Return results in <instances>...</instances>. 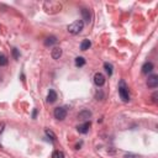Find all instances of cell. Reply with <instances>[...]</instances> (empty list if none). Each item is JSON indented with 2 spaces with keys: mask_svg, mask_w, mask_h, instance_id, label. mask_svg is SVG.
<instances>
[{
  "mask_svg": "<svg viewBox=\"0 0 158 158\" xmlns=\"http://www.w3.org/2000/svg\"><path fill=\"white\" fill-rule=\"evenodd\" d=\"M43 10H46V12H50V14H56L62 10V4L57 3V1H45L43 3Z\"/></svg>",
  "mask_w": 158,
  "mask_h": 158,
  "instance_id": "cell-1",
  "label": "cell"
},
{
  "mask_svg": "<svg viewBox=\"0 0 158 158\" xmlns=\"http://www.w3.org/2000/svg\"><path fill=\"white\" fill-rule=\"evenodd\" d=\"M83 27H84L83 20H75V21H73L69 26H68V32L72 33V35H78L79 32H82Z\"/></svg>",
  "mask_w": 158,
  "mask_h": 158,
  "instance_id": "cell-2",
  "label": "cell"
},
{
  "mask_svg": "<svg viewBox=\"0 0 158 158\" xmlns=\"http://www.w3.org/2000/svg\"><path fill=\"white\" fill-rule=\"evenodd\" d=\"M119 94H120V98L122 99V101H128V100H130L128 89H127L126 83H125L123 80H121L120 84H119Z\"/></svg>",
  "mask_w": 158,
  "mask_h": 158,
  "instance_id": "cell-3",
  "label": "cell"
},
{
  "mask_svg": "<svg viewBox=\"0 0 158 158\" xmlns=\"http://www.w3.org/2000/svg\"><path fill=\"white\" fill-rule=\"evenodd\" d=\"M53 115L57 120L62 121L67 118V110H66V107H56L53 111Z\"/></svg>",
  "mask_w": 158,
  "mask_h": 158,
  "instance_id": "cell-4",
  "label": "cell"
},
{
  "mask_svg": "<svg viewBox=\"0 0 158 158\" xmlns=\"http://www.w3.org/2000/svg\"><path fill=\"white\" fill-rule=\"evenodd\" d=\"M94 83H95V85H98V87H102L105 84V77L99 72L95 73L94 74Z\"/></svg>",
  "mask_w": 158,
  "mask_h": 158,
  "instance_id": "cell-5",
  "label": "cell"
},
{
  "mask_svg": "<svg viewBox=\"0 0 158 158\" xmlns=\"http://www.w3.org/2000/svg\"><path fill=\"white\" fill-rule=\"evenodd\" d=\"M92 118V111H89V110H82V111L78 114V119L79 120H82V121H88L89 119Z\"/></svg>",
  "mask_w": 158,
  "mask_h": 158,
  "instance_id": "cell-6",
  "label": "cell"
},
{
  "mask_svg": "<svg viewBox=\"0 0 158 158\" xmlns=\"http://www.w3.org/2000/svg\"><path fill=\"white\" fill-rule=\"evenodd\" d=\"M147 85H148V88H157V85H158V75H156V74H153V75H151V77L148 78V80H147Z\"/></svg>",
  "mask_w": 158,
  "mask_h": 158,
  "instance_id": "cell-7",
  "label": "cell"
},
{
  "mask_svg": "<svg viewBox=\"0 0 158 158\" xmlns=\"http://www.w3.org/2000/svg\"><path fill=\"white\" fill-rule=\"evenodd\" d=\"M82 16H83V22H87L89 24L92 21V15H90V11H89L88 9L83 8L82 9Z\"/></svg>",
  "mask_w": 158,
  "mask_h": 158,
  "instance_id": "cell-8",
  "label": "cell"
},
{
  "mask_svg": "<svg viewBox=\"0 0 158 158\" xmlns=\"http://www.w3.org/2000/svg\"><path fill=\"white\" fill-rule=\"evenodd\" d=\"M152 71H153V63L152 62H146V63L142 66V73L143 74H148Z\"/></svg>",
  "mask_w": 158,
  "mask_h": 158,
  "instance_id": "cell-9",
  "label": "cell"
},
{
  "mask_svg": "<svg viewBox=\"0 0 158 158\" xmlns=\"http://www.w3.org/2000/svg\"><path fill=\"white\" fill-rule=\"evenodd\" d=\"M90 121H87V122H84L83 125H80V126H78L77 128H78V131L80 132V133H87L88 131H89V128H90Z\"/></svg>",
  "mask_w": 158,
  "mask_h": 158,
  "instance_id": "cell-10",
  "label": "cell"
},
{
  "mask_svg": "<svg viewBox=\"0 0 158 158\" xmlns=\"http://www.w3.org/2000/svg\"><path fill=\"white\" fill-rule=\"evenodd\" d=\"M51 56L53 59H59L61 56H62V50L59 48V47H54V48L52 50L51 52Z\"/></svg>",
  "mask_w": 158,
  "mask_h": 158,
  "instance_id": "cell-11",
  "label": "cell"
},
{
  "mask_svg": "<svg viewBox=\"0 0 158 158\" xmlns=\"http://www.w3.org/2000/svg\"><path fill=\"white\" fill-rule=\"evenodd\" d=\"M56 100H57V93L54 90H50L48 95H47V101L48 102H54Z\"/></svg>",
  "mask_w": 158,
  "mask_h": 158,
  "instance_id": "cell-12",
  "label": "cell"
},
{
  "mask_svg": "<svg viewBox=\"0 0 158 158\" xmlns=\"http://www.w3.org/2000/svg\"><path fill=\"white\" fill-rule=\"evenodd\" d=\"M90 46H92V42L89 40H83L82 41V43H80V50L82 51H87L90 48Z\"/></svg>",
  "mask_w": 158,
  "mask_h": 158,
  "instance_id": "cell-13",
  "label": "cell"
},
{
  "mask_svg": "<svg viewBox=\"0 0 158 158\" xmlns=\"http://www.w3.org/2000/svg\"><path fill=\"white\" fill-rule=\"evenodd\" d=\"M54 43H57V37H54V36H50L48 38H46V41H45L46 46H52Z\"/></svg>",
  "mask_w": 158,
  "mask_h": 158,
  "instance_id": "cell-14",
  "label": "cell"
},
{
  "mask_svg": "<svg viewBox=\"0 0 158 158\" xmlns=\"http://www.w3.org/2000/svg\"><path fill=\"white\" fill-rule=\"evenodd\" d=\"M85 64V59L83 57H77L75 58V66L77 67H83Z\"/></svg>",
  "mask_w": 158,
  "mask_h": 158,
  "instance_id": "cell-15",
  "label": "cell"
},
{
  "mask_svg": "<svg viewBox=\"0 0 158 158\" xmlns=\"http://www.w3.org/2000/svg\"><path fill=\"white\" fill-rule=\"evenodd\" d=\"M0 66L1 67L8 66V57L5 54H0Z\"/></svg>",
  "mask_w": 158,
  "mask_h": 158,
  "instance_id": "cell-16",
  "label": "cell"
},
{
  "mask_svg": "<svg viewBox=\"0 0 158 158\" xmlns=\"http://www.w3.org/2000/svg\"><path fill=\"white\" fill-rule=\"evenodd\" d=\"M46 135L48 136L52 141H56V140H57V136H56V133H54L53 131H51V130H48V128L46 130Z\"/></svg>",
  "mask_w": 158,
  "mask_h": 158,
  "instance_id": "cell-17",
  "label": "cell"
},
{
  "mask_svg": "<svg viewBox=\"0 0 158 158\" xmlns=\"http://www.w3.org/2000/svg\"><path fill=\"white\" fill-rule=\"evenodd\" d=\"M52 158H64V153L62 151H54L52 153Z\"/></svg>",
  "mask_w": 158,
  "mask_h": 158,
  "instance_id": "cell-18",
  "label": "cell"
},
{
  "mask_svg": "<svg viewBox=\"0 0 158 158\" xmlns=\"http://www.w3.org/2000/svg\"><path fill=\"white\" fill-rule=\"evenodd\" d=\"M104 68H105V71L109 75H111L113 74V66L110 64V63H104Z\"/></svg>",
  "mask_w": 158,
  "mask_h": 158,
  "instance_id": "cell-19",
  "label": "cell"
},
{
  "mask_svg": "<svg viewBox=\"0 0 158 158\" xmlns=\"http://www.w3.org/2000/svg\"><path fill=\"white\" fill-rule=\"evenodd\" d=\"M12 56H14V58H15V59H19L20 53H19L17 48H12Z\"/></svg>",
  "mask_w": 158,
  "mask_h": 158,
  "instance_id": "cell-20",
  "label": "cell"
},
{
  "mask_svg": "<svg viewBox=\"0 0 158 158\" xmlns=\"http://www.w3.org/2000/svg\"><path fill=\"white\" fill-rule=\"evenodd\" d=\"M4 127H5V123H4V122H1V123H0V133H3Z\"/></svg>",
  "mask_w": 158,
  "mask_h": 158,
  "instance_id": "cell-21",
  "label": "cell"
},
{
  "mask_svg": "<svg viewBox=\"0 0 158 158\" xmlns=\"http://www.w3.org/2000/svg\"><path fill=\"white\" fill-rule=\"evenodd\" d=\"M123 158H139L137 156H133V154H127V156H125Z\"/></svg>",
  "mask_w": 158,
  "mask_h": 158,
  "instance_id": "cell-22",
  "label": "cell"
},
{
  "mask_svg": "<svg viewBox=\"0 0 158 158\" xmlns=\"http://www.w3.org/2000/svg\"><path fill=\"white\" fill-rule=\"evenodd\" d=\"M36 115H37V110L35 109V110H33V113H32V118H33V119H36Z\"/></svg>",
  "mask_w": 158,
  "mask_h": 158,
  "instance_id": "cell-23",
  "label": "cell"
},
{
  "mask_svg": "<svg viewBox=\"0 0 158 158\" xmlns=\"http://www.w3.org/2000/svg\"><path fill=\"white\" fill-rule=\"evenodd\" d=\"M156 98H157V93H154V94H153V97H152V99H153V101H154V102L157 101V99H156Z\"/></svg>",
  "mask_w": 158,
  "mask_h": 158,
  "instance_id": "cell-24",
  "label": "cell"
},
{
  "mask_svg": "<svg viewBox=\"0 0 158 158\" xmlns=\"http://www.w3.org/2000/svg\"><path fill=\"white\" fill-rule=\"evenodd\" d=\"M0 148H1V143H0Z\"/></svg>",
  "mask_w": 158,
  "mask_h": 158,
  "instance_id": "cell-25",
  "label": "cell"
}]
</instances>
